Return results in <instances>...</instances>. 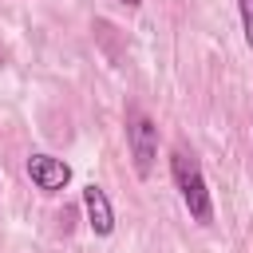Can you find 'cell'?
I'll return each mask as SVG.
<instances>
[{"mask_svg": "<svg viewBox=\"0 0 253 253\" xmlns=\"http://www.w3.org/2000/svg\"><path fill=\"white\" fill-rule=\"evenodd\" d=\"M24 170H28L32 186H36V190H43V194H59V190L71 182V166H67L63 158H55V154H43V150L28 154Z\"/></svg>", "mask_w": 253, "mask_h": 253, "instance_id": "3957f363", "label": "cell"}, {"mask_svg": "<svg viewBox=\"0 0 253 253\" xmlns=\"http://www.w3.org/2000/svg\"><path fill=\"white\" fill-rule=\"evenodd\" d=\"M123 4H126V8H138V4H142V0H123Z\"/></svg>", "mask_w": 253, "mask_h": 253, "instance_id": "8992f818", "label": "cell"}, {"mask_svg": "<svg viewBox=\"0 0 253 253\" xmlns=\"http://www.w3.org/2000/svg\"><path fill=\"white\" fill-rule=\"evenodd\" d=\"M237 12H241V32H245V43L253 47V0H237Z\"/></svg>", "mask_w": 253, "mask_h": 253, "instance_id": "5b68a950", "label": "cell"}, {"mask_svg": "<svg viewBox=\"0 0 253 253\" xmlns=\"http://www.w3.org/2000/svg\"><path fill=\"white\" fill-rule=\"evenodd\" d=\"M170 178H174L178 198H182V206L190 210V217H194L198 225H210V221H213V198H210L206 174H202V166H198V158H194L190 150L178 146V150L170 154Z\"/></svg>", "mask_w": 253, "mask_h": 253, "instance_id": "6da1fadb", "label": "cell"}, {"mask_svg": "<svg viewBox=\"0 0 253 253\" xmlns=\"http://www.w3.org/2000/svg\"><path fill=\"white\" fill-rule=\"evenodd\" d=\"M83 213H87V225L95 237H111L115 233V210H111V198L103 186L87 182L83 186Z\"/></svg>", "mask_w": 253, "mask_h": 253, "instance_id": "277c9868", "label": "cell"}, {"mask_svg": "<svg viewBox=\"0 0 253 253\" xmlns=\"http://www.w3.org/2000/svg\"><path fill=\"white\" fill-rule=\"evenodd\" d=\"M126 146H130V162H134V174L138 178H150L154 174V162H158V126L146 111L130 107L126 111Z\"/></svg>", "mask_w": 253, "mask_h": 253, "instance_id": "7a4b0ae2", "label": "cell"}]
</instances>
